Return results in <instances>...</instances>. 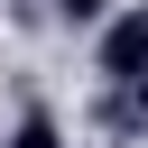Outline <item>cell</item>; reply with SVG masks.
Masks as SVG:
<instances>
[{
  "mask_svg": "<svg viewBox=\"0 0 148 148\" xmlns=\"http://www.w3.org/2000/svg\"><path fill=\"white\" fill-rule=\"evenodd\" d=\"M92 74H102V92H120V83H148V9H111L102 46H92Z\"/></svg>",
  "mask_w": 148,
  "mask_h": 148,
  "instance_id": "obj_1",
  "label": "cell"
},
{
  "mask_svg": "<svg viewBox=\"0 0 148 148\" xmlns=\"http://www.w3.org/2000/svg\"><path fill=\"white\" fill-rule=\"evenodd\" d=\"M92 120H102L111 139H148V83H120V92H102V102H92Z\"/></svg>",
  "mask_w": 148,
  "mask_h": 148,
  "instance_id": "obj_2",
  "label": "cell"
},
{
  "mask_svg": "<svg viewBox=\"0 0 148 148\" xmlns=\"http://www.w3.org/2000/svg\"><path fill=\"white\" fill-rule=\"evenodd\" d=\"M9 148H65V120H56L46 102H28V111H18V130H9Z\"/></svg>",
  "mask_w": 148,
  "mask_h": 148,
  "instance_id": "obj_3",
  "label": "cell"
},
{
  "mask_svg": "<svg viewBox=\"0 0 148 148\" xmlns=\"http://www.w3.org/2000/svg\"><path fill=\"white\" fill-rule=\"evenodd\" d=\"M46 18H65V28H111V0H46Z\"/></svg>",
  "mask_w": 148,
  "mask_h": 148,
  "instance_id": "obj_4",
  "label": "cell"
}]
</instances>
